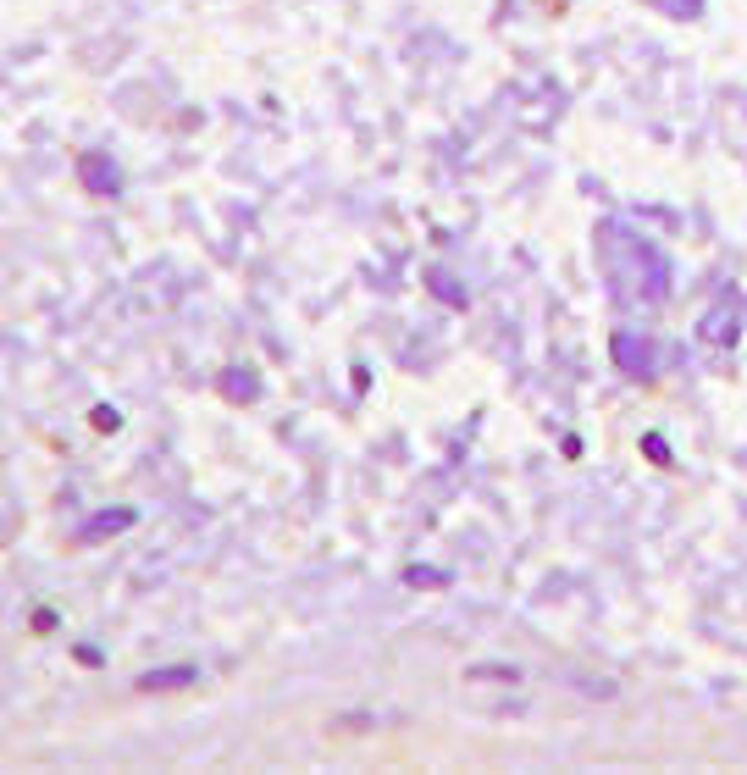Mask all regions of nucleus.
<instances>
[{"label": "nucleus", "instance_id": "obj_7", "mask_svg": "<svg viewBox=\"0 0 747 775\" xmlns=\"http://www.w3.org/2000/svg\"><path fill=\"white\" fill-rule=\"evenodd\" d=\"M642 454H648V460H670V443H664L659 432H648V438H642Z\"/></svg>", "mask_w": 747, "mask_h": 775}, {"label": "nucleus", "instance_id": "obj_5", "mask_svg": "<svg viewBox=\"0 0 747 775\" xmlns=\"http://www.w3.org/2000/svg\"><path fill=\"white\" fill-rule=\"evenodd\" d=\"M731 322H736V305H720V316H714V322H703V338H720V344H731Z\"/></svg>", "mask_w": 747, "mask_h": 775}, {"label": "nucleus", "instance_id": "obj_4", "mask_svg": "<svg viewBox=\"0 0 747 775\" xmlns=\"http://www.w3.org/2000/svg\"><path fill=\"white\" fill-rule=\"evenodd\" d=\"M194 681H200L194 665H166V670H144L139 692H172V687H194Z\"/></svg>", "mask_w": 747, "mask_h": 775}, {"label": "nucleus", "instance_id": "obj_6", "mask_svg": "<svg viewBox=\"0 0 747 775\" xmlns=\"http://www.w3.org/2000/svg\"><path fill=\"white\" fill-rule=\"evenodd\" d=\"M222 388H227L233 399H255V377H249V371H227Z\"/></svg>", "mask_w": 747, "mask_h": 775}, {"label": "nucleus", "instance_id": "obj_3", "mask_svg": "<svg viewBox=\"0 0 747 775\" xmlns=\"http://www.w3.org/2000/svg\"><path fill=\"white\" fill-rule=\"evenodd\" d=\"M648 338H637V333H615V366H626L631 377H648L653 371V355H648Z\"/></svg>", "mask_w": 747, "mask_h": 775}, {"label": "nucleus", "instance_id": "obj_1", "mask_svg": "<svg viewBox=\"0 0 747 775\" xmlns=\"http://www.w3.org/2000/svg\"><path fill=\"white\" fill-rule=\"evenodd\" d=\"M78 172H83V189H95V194H117L122 189V172H117V161L111 155H100V150H89L78 161Z\"/></svg>", "mask_w": 747, "mask_h": 775}, {"label": "nucleus", "instance_id": "obj_8", "mask_svg": "<svg viewBox=\"0 0 747 775\" xmlns=\"http://www.w3.org/2000/svg\"><path fill=\"white\" fill-rule=\"evenodd\" d=\"M410 582H421V587H432V582H443V576H438V571H427V565H415V571H410Z\"/></svg>", "mask_w": 747, "mask_h": 775}, {"label": "nucleus", "instance_id": "obj_2", "mask_svg": "<svg viewBox=\"0 0 747 775\" xmlns=\"http://www.w3.org/2000/svg\"><path fill=\"white\" fill-rule=\"evenodd\" d=\"M133 521H139V510H133V504H117V510H100V515H89V521H83V543L117 537V532H128Z\"/></svg>", "mask_w": 747, "mask_h": 775}]
</instances>
